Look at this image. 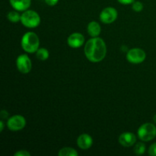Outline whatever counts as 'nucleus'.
I'll return each instance as SVG.
<instances>
[{
    "label": "nucleus",
    "instance_id": "423d86ee",
    "mask_svg": "<svg viewBox=\"0 0 156 156\" xmlns=\"http://www.w3.org/2000/svg\"><path fill=\"white\" fill-rule=\"evenodd\" d=\"M16 66L18 71L22 74H27L32 69V62L27 54H21L16 59Z\"/></svg>",
    "mask_w": 156,
    "mask_h": 156
},
{
    "label": "nucleus",
    "instance_id": "2eb2a0df",
    "mask_svg": "<svg viewBox=\"0 0 156 156\" xmlns=\"http://www.w3.org/2000/svg\"><path fill=\"white\" fill-rule=\"evenodd\" d=\"M49 56H50V53H49V51L47 49L44 48H39L36 52V56L39 60L41 61H45L47 60L49 58Z\"/></svg>",
    "mask_w": 156,
    "mask_h": 156
},
{
    "label": "nucleus",
    "instance_id": "aec40b11",
    "mask_svg": "<svg viewBox=\"0 0 156 156\" xmlns=\"http://www.w3.org/2000/svg\"><path fill=\"white\" fill-rule=\"evenodd\" d=\"M14 155L15 156H30V153L28 152V151L21 149V150H19L18 151V152H15Z\"/></svg>",
    "mask_w": 156,
    "mask_h": 156
},
{
    "label": "nucleus",
    "instance_id": "412c9836",
    "mask_svg": "<svg viewBox=\"0 0 156 156\" xmlns=\"http://www.w3.org/2000/svg\"><path fill=\"white\" fill-rule=\"evenodd\" d=\"M45 2L50 6H54L58 3L59 0H44Z\"/></svg>",
    "mask_w": 156,
    "mask_h": 156
},
{
    "label": "nucleus",
    "instance_id": "4468645a",
    "mask_svg": "<svg viewBox=\"0 0 156 156\" xmlns=\"http://www.w3.org/2000/svg\"><path fill=\"white\" fill-rule=\"evenodd\" d=\"M78 155L77 151L71 147H64L58 152L59 156H78Z\"/></svg>",
    "mask_w": 156,
    "mask_h": 156
},
{
    "label": "nucleus",
    "instance_id": "20e7f679",
    "mask_svg": "<svg viewBox=\"0 0 156 156\" xmlns=\"http://www.w3.org/2000/svg\"><path fill=\"white\" fill-rule=\"evenodd\" d=\"M138 136L143 142H149L155 138L156 126L151 123H143L137 131Z\"/></svg>",
    "mask_w": 156,
    "mask_h": 156
},
{
    "label": "nucleus",
    "instance_id": "393cba45",
    "mask_svg": "<svg viewBox=\"0 0 156 156\" xmlns=\"http://www.w3.org/2000/svg\"><path fill=\"white\" fill-rule=\"evenodd\" d=\"M153 120H154V122H155V123H156V114L155 116H154V117H153Z\"/></svg>",
    "mask_w": 156,
    "mask_h": 156
},
{
    "label": "nucleus",
    "instance_id": "1a4fd4ad",
    "mask_svg": "<svg viewBox=\"0 0 156 156\" xmlns=\"http://www.w3.org/2000/svg\"><path fill=\"white\" fill-rule=\"evenodd\" d=\"M67 43L72 48H79L85 44V37L81 33H73L69 36Z\"/></svg>",
    "mask_w": 156,
    "mask_h": 156
},
{
    "label": "nucleus",
    "instance_id": "9d476101",
    "mask_svg": "<svg viewBox=\"0 0 156 156\" xmlns=\"http://www.w3.org/2000/svg\"><path fill=\"white\" fill-rule=\"evenodd\" d=\"M136 142V137L134 133L130 132H125L120 134L119 136V143L124 147L133 146Z\"/></svg>",
    "mask_w": 156,
    "mask_h": 156
},
{
    "label": "nucleus",
    "instance_id": "b1692460",
    "mask_svg": "<svg viewBox=\"0 0 156 156\" xmlns=\"http://www.w3.org/2000/svg\"><path fill=\"white\" fill-rule=\"evenodd\" d=\"M5 127V124H4V122L3 120H0V132H2L3 129H4Z\"/></svg>",
    "mask_w": 156,
    "mask_h": 156
},
{
    "label": "nucleus",
    "instance_id": "0eeeda50",
    "mask_svg": "<svg viewBox=\"0 0 156 156\" xmlns=\"http://www.w3.org/2000/svg\"><path fill=\"white\" fill-rule=\"evenodd\" d=\"M26 126V120L21 115H14L7 121V126L12 131H19L24 129Z\"/></svg>",
    "mask_w": 156,
    "mask_h": 156
},
{
    "label": "nucleus",
    "instance_id": "f03ea898",
    "mask_svg": "<svg viewBox=\"0 0 156 156\" xmlns=\"http://www.w3.org/2000/svg\"><path fill=\"white\" fill-rule=\"evenodd\" d=\"M21 44L23 50L27 53H36L40 46L39 37L34 32H27L23 35Z\"/></svg>",
    "mask_w": 156,
    "mask_h": 156
},
{
    "label": "nucleus",
    "instance_id": "7ed1b4c3",
    "mask_svg": "<svg viewBox=\"0 0 156 156\" xmlns=\"http://www.w3.org/2000/svg\"><path fill=\"white\" fill-rule=\"evenodd\" d=\"M21 22L24 27L34 28L41 24V17L35 11L26 10L21 15Z\"/></svg>",
    "mask_w": 156,
    "mask_h": 156
},
{
    "label": "nucleus",
    "instance_id": "f8f14e48",
    "mask_svg": "<svg viewBox=\"0 0 156 156\" xmlns=\"http://www.w3.org/2000/svg\"><path fill=\"white\" fill-rule=\"evenodd\" d=\"M10 5L18 12H24L27 10L31 4V0H9Z\"/></svg>",
    "mask_w": 156,
    "mask_h": 156
},
{
    "label": "nucleus",
    "instance_id": "9b49d317",
    "mask_svg": "<svg viewBox=\"0 0 156 156\" xmlns=\"http://www.w3.org/2000/svg\"><path fill=\"white\" fill-rule=\"evenodd\" d=\"M77 145L81 149H83V150L90 149L93 145L92 137L87 133L82 134L78 137Z\"/></svg>",
    "mask_w": 156,
    "mask_h": 156
},
{
    "label": "nucleus",
    "instance_id": "4be33fe9",
    "mask_svg": "<svg viewBox=\"0 0 156 156\" xmlns=\"http://www.w3.org/2000/svg\"><path fill=\"white\" fill-rule=\"evenodd\" d=\"M120 4L123 5H130L135 2V0H117Z\"/></svg>",
    "mask_w": 156,
    "mask_h": 156
},
{
    "label": "nucleus",
    "instance_id": "a211bd4d",
    "mask_svg": "<svg viewBox=\"0 0 156 156\" xmlns=\"http://www.w3.org/2000/svg\"><path fill=\"white\" fill-rule=\"evenodd\" d=\"M132 8L133 9V11L136 12H140L143 10V5L141 2H134L132 4Z\"/></svg>",
    "mask_w": 156,
    "mask_h": 156
},
{
    "label": "nucleus",
    "instance_id": "6e6552de",
    "mask_svg": "<svg viewBox=\"0 0 156 156\" xmlns=\"http://www.w3.org/2000/svg\"><path fill=\"white\" fill-rule=\"evenodd\" d=\"M117 16H118V12L114 8L107 7L101 12L100 20L104 24H112L116 21Z\"/></svg>",
    "mask_w": 156,
    "mask_h": 156
},
{
    "label": "nucleus",
    "instance_id": "39448f33",
    "mask_svg": "<svg viewBox=\"0 0 156 156\" xmlns=\"http://www.w3.org/2000/svg\"><path fill=\"white\" fill-rule=\"evenodd\" d=\"M146 58V53L143 49L133 48L126 53V59L128 62L133 64L142 63Z\"/></svg>",
    "mask_w": 156,
    "mask_h": 156
},
{
    "label": "nucleus",
    "instance_id": "f257e3e1",
    "mask_svg": "<svg viewBox=\"0 0 156 156\" xmlns=\"http://www.w3.org/2000/svg\"><path fill=\"white\" fill-rule=\"evenodd\" d=\"M85 55L91 62L103 60L107 54V46L102 38L96 37L88 40L84 48Z\"/></svg>",
    "mask_w": 156,
    "mask_h": 156
},
{
    "label": "nucleus",
    "instance_id": "ddd939ff",
    "mask_svg": "<svg viewBox=\"0 0 156 156\" xmlns=\"http://www.w3.org/2000/svg\"><path fill=\"white\" fill-rule=\"evenodd\" d=\"M88 33L91 37H98L99 34H101V26L97 21H91L89 24H88Z\"/></svg>",
    "mask_w": 156,
    "mask_h": 156
},
{
    "label": "nucleus",
    "instance_id": "5701e85b",
    "mask_svg": "<svg viewBox=\"0 0 156 156\" xmlns=\"http://www.w3.org/2000/svg\"><path fill=\"white\" fill-rule=\"evenodd\" d=\"M0 116H1L2 119H5V118H7L8 116H9V113H8L6 111H5V110H2V111H1Z\"/></svg>",
    "mask_w": 156,
    "mask_h": 156
},
{
    "label": "nucleus",
    "instance_id": "dca6fc26",
    "mask_svg": "<svg viewBox=\"0 0 156 156\" xmlns=\"http://www.w3.org/2000/svg\"><path fill=\"white\" fill-rule=\"evenodd\" d=\"M7 18L11 22L17 23L21 21V15L16 11H12V12H9L7 15Z\"/></svg>",
    "mask_w": 156,
    "mask_h": 156
},
{
    "label": "nucleus",
    "instance_id": "f3484780",
    "mask_svg": "<svg viewBox=\"0 0 156 156\" xmlns=\"http://www.w3.org/2000/svg\"><path fill=\"white\" fill-rule=\"evenodd\" d=\"M146 145L143 143H138L134 146L133 152L136 155H142L146 152Z\"/></svg>",
    "mask_w": 156,
    "mask_h": 156
},
{
    "label": "nucleus",
    "instance_id": "6ab92c4d",
    "mask_svg": "<svg viewBox=\"0 0 156 156\" xmlns=\"http://www.w3.org/2000/svg\"><path fill=\"white\" fill-rule=\"evenodd\" d=\"M149 155L151 156H156V143L150 146L149 149Z\"/></svg>",
    "mask_w": 156,
    "mask_h": 156
}]
</instances>
